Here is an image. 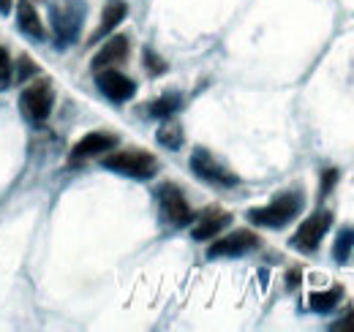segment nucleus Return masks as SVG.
Listing matches in <instances>:
<instances>
[{"label": "nucleus", "instance_id": "f257e3e1", "mask_svg": "<svg viewBox=\"0 0 354 332\" xmlns=\"http://www.w3.org/2000/svg\"><path fill=\"white\" fill-rule=\"evenodd\" d=\"M52 14V33L60 46H68L77 42L82 22H85V3L82 0H52L49 6Z\"/></svg>", "mask_w": 354, "mask_h": 332}, {"label": "nucleus", "instance_id": "f03ea898", "mask_svg": "<svg viewBox=\"0 0 354 332\" xmlns=\"http://www.w3.org/2000/svg\"><path fill=\"white\" fill-rule=\"evenodd\" d=\"M303 210V196L297 191L281 194L278 199H272L267 208H257L248 212V221L257 226H270V229H281L289 221H295Z\"/></svg>", "mask_w": 354, "mask_h": 332}, {"label": "nucleus", "instance_id": "7ed1b4c3", "mask_svg": "<svg viewBox=\"0 0 354 332\" xmlns=\"http://www.w3.org/2000/svg\"><path fill=\"white\" fill-rule=\"evenodd\" d=\"M104 169L129 174L133 180H150L158 172V161H156V156L142 153V150H120V153L104 156Z\"/></svg>", "mask_w": 354, "mask_h": 332}, {"label": "nucleus", "instance_id": "20e7f679", "mask_svg": "<svg viewBox=\"0 0 354 332\" xmlns=\"http://www.w3.org/2000/svg\"><path fill=\"white\" fill-rule=\"evenodd\" d=\"M52 104H55V95H52V84L46 80L28 84L19 95V112L28 123L33 125L46 123V118L52 115Z\"/></svg>", "mask_w": 354, "mask_h": 332}, {"label": "nucleus", "instance_id": "39448f33", "mask_svg": "<svg viewBox=\"0 0 354 332\" xmlns=\"http://www.w3.org/2000/svg\"><path fill=\"white\" fill-rule=\"evenodd\" d=\"M191 169H194L196 177H202L205 183H213V185L229 188V185H237V183H240L237 174H232L221 161H216L213 153H207L205 147H196V150L191 153Z\"/></svg>", "mask_w": 354, "mask_h": 332}, {"label": "nucleus", "instance_id": "423d86ee", "mask_svg": "<svg viewBox=\"0 0 354 332\" xmlns=\"http://www.w3.org/2000/svg\"><path fill=\"white\" fill-rule=\"evenodd\" d=\"M333 226V215L330 212H313L310 218H306L297 229V234L292 237V246L297 250H316L319 243L324 240V234Z\"/></svg>", "mask_w": 354, "mask_h": 332}, {"label": "nucleus", "instance_id": "0eeeda50", "mask_svg": "<svg viewBox=\"0 0 354 332\" xmlns=\"http://www.w3.org/2000/svg\"><path fill=\"white\" fill-rule=\"evenodd\" d=\"M158 199H161V212H164V218H167L172 226H185V223L194 221V210L188 208V202H185V196L180 194L177 185H172V183L161 185V188H158Z\"/></svg>", "mask_w": 354, "mask_h": 332}, {"label": "nucleus", "instance_id": "6e6552de", "mask_svg": "<svg viewBox=\"0 0 354 332\" xmlns=\"http://www.w3.org/2000/svg\"><path fill=\"white\" fill-rule=\"evenodd\" d=\"M259 248V237L254 232H245V229H237L232 234H223L218 237L210 248H207V256L210 259H221V256H243L248 250Z\"/></svg>", "mask_w": 354, "mask_h": 332}, {"label": "nucleus", "instance_id": "1a4fd4ad", "mask_svg": "<svg viewBox=\"0 0 354 332\" xmlns=\"http://www.w3.org/2000/svg\"><path fill=\"white\" fill-rule=\"evenodd\" d=\"M95 84H98V90H101L109 101H115V104L129 101V98H133V93H136V84H133L126 74L115 71V68H101Z\"/></svg>", "mask_w": 354, "mask_h": 332}, {"label": "nucleus", "instance_id": "9d476101", "mask_svg": "<svg viewBox=\"0 0 354 332\" xmlns=\"http://www.w3.org/2000/svg\"><path fill=\"white\" fill-rule=\"evenodd\" d=\"M118 145V136L109 133V131H90L85 133L74 147H71V158H90V156H98V153H106L109 147Z\"/></svg>", "mask_w": 354, "mask_h": 332}, {"label": "nucleus", "instance_id": "9b49d317", "mask_svg": "<svg viewBox=\"0 0 354 332\" xmlns=\"http://www.w3.org/2000/svg\"><path fill=\"white\" fill-rule=\"evenodd\" d=\"M229 223H232V215H229V212H223V210H218V208H210V210H205L202 218L194 223L191 237H194V240H210V237L221 234Z\"/></svg>", "mask_w": 354, "mask_h": 332}, {"label": "nucleus", "instance_id": "f8f14e48", "mask_svg": "<svg viewBox=\"0 0 354 332\" xmlns=\"http://www.w3.org/2000/svg\"><path fill=\"white\" fill-rule=\"evenodd\" d=\"M129 57V39L126 36H112L106 39V44L95 52L93 57V71H101V68H109L115 63H123Z\"/></svg>", "mask_w": 354, "mask_h": 332}, {"label": "nucleus", "instance_id": "ddd939ff", "mask_svg": "<svg viewBox=\"0 0 354 332\" xmlns=\"http://www.w3.org/2000/svg\"><path fill=\"white\" fill-rule=\"evenodd\" d=\"M17 25H19V30H22L25 36H30V39H36V42H44V36H46L44 22H41V17H39V11L33 8L30 0H19V3H17Z\"/></svg>", "mask_w": 354, "mask_h": 332}, {"label": "nucleus", "instance_id": "4468645a", "mask_svg": "<svg viewBox=\"0 0 354 332\" xmlns=\"http://www.w3.org/2000/svg\"><path fill=\"white\" fill-rule=\"evenodd\" d=\"M126 14H129V6L123 3V0H109L106 6H104V14H101V25L95 28V33H93V39L90 44L101 42L104 36H109L123 19H126Z\"/></svg>", "mask_w": 354, "mask_h": 332}, {"label": "nucleus", "instance_id": "2eb2a0df", "mask_svg": "<svg viewBox=\"0 0 354 332\" xmlns=\"http://www.w3.org/2000/svg\"><path fill=\"white\" fill-rule=\"evenodd\" d=\"M341 297H344L341 286H333L330 291H316V294H310V308L319 311V313H327L341 302Z\"/></svg>", "mask_w": 354, "mask_h": 332}, {"label": "nucleus", "instance_id": "dca6fc26", "mask_svg": "<svg viewBox=\"0 0 354 332\" xmlns=\"http://www.w3.org/2000/svg\"><path fill=\"white\" fill-rule=\"evenodd\" d=\"M177 109H180V95L177 93H167V95H161L158 101H153V107H150V115L153 118H172Z\"/></svg>", "mask_w": 354, "mask_h": 332}, {"label": "nucleus", "instance_id": "f3484780", "mask_svg": "<svg viewBox=\"0 0 354 332\" xmlns=\"http://www.w3.org/2000/svg\"><path fill=\"white\" fill-rule=\"evenodd\" d=\"M158 142L164 145V147H169V150H180V145H183V128L172 120H167V123L158 128Z\"/></svg>", "mask_w": 354, "mask_h": 332}, {"label": "nucleus", "instance_id": "a211bd4d", "mask_svg": "<svg viewBox=\"0 0 354 332\" xmlns=\"http://www.w3.org/2000/svg\"><path fill=\"white\" fill-rule=\"evenodd\" d=\"M352 248H354V229H344V232L338 234L335 246H333V256H335V261H346V256L352 253Z\"/></svg>", "mask_w": 354, "mask_h": 332}, {"label": "nucleus", "instance_id": "6ab92c4d", "mask_svg": "<svg viewBox=\"0 0 354 332\" xmlns=\"http://www.w3.org/2000/svg\"><path fill=\"white\" fill-rule=\"evenodd\" d=\"M11 84V57L8 52L0 46V90H6Z\"/></svg>", "mask_w": 354, "mask_h": 332}, {"label": "nucleus", "instance_id": "aec40b11", "mask_svg": "<svg viewBox=\"0 0 354 332\" xmlns=\"http://www.w3.org/2000/svg\"><path fill=\"white\" fill-rule=\"evenodd\" d=\"M335 180H338V172H335V169H327V172L322 174V196H327V194L333 191Z\"/></svg>", "mask_w": 354, "mask_h": 332}, {"label": "nucleus", "instance_id": "412c9836", "mask_svg": "<svg viewBox=\"0 0 354 332\" xmlns=\"http://www.w3.org/2000/svg\"><path fill=\"white\" fill-rule=\"evenodd\" d=\"M145 66H147V68H150L153 74H161V71L167 68V66H164V63H161V60H158V57H156V55H153L150 49L145 52Z\"/></svg>", "mask_w": 354, "mask_h": 332}, {"label": "nucleus", "instance_id": "4be33fe9", "mask_svg": "<svg viewBox=\"0 0 354 332\" xmlns=\"http://www.w3.org/2000/svg\"><path fill=\"white\" fill-rule=\"evenodd\" d=\"M333 330H354V311L349 313V316H344L341 322H335Z\"/></svg>", "mask_w": 354, "mask_h": 332}, {"label": "nucleus", "instance_id": "5701e85b", "mask_svg": "<svg viewBox=\"0 0 354 332\" xmlns=\"http://www.w3.org/2000/svg\"><path fill=\"white\" fill-rule=\"evenodd\" d=\"M0 11H3V14L11 11V0H0Z\"/></svg>", "mask_w": 354, "mask_h": 332}]
</instances>
